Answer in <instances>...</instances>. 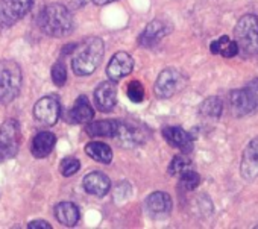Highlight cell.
<instances>
[{
  "label": "cell",
  "instance_id": "obj_1",
  "mask_svg": "<svg viewBox=\"0 0 258 229\" xmlns=\"http://www.w3.org/2000/svg\"><path fill=\"white\" fill-rule=\"evenodd\" d=\"M41 31L53 38H64L72 34L75 22L67 7L61 4H50L44 7L38 16Z\"/></svg>",
  "mask_w": 258,
  "mask_h": 229
},
{
  "label": "cell",
  "instance_id": "obj_2",
  "mask_svg": "<svg viewBox=\"0 0 258 229\" xmlns=\"http://www.w3.org/2000/svg\"><path fill=\"white\" fill-rule=\"evenodd\" d=\"M76 49H78V52L75 53V56L72 59L73 73L76 76H88V74L94 73L100 64L103 52H105L103 41L97 37H91V38H87L81 44V47L76 46Z\"/></svg>",
  "mask_w": 258,
  "mask_h": 229
},
{
  "label": "cell",
  "instance_id": "obj_3",
  "mask_svg": "<svg viewBox=\"0 0 258 229\" xmlns=\"http://www.w3.org/2000/svg\"><path fill=\"white\" fill-rule=\"evenodd\" d=\"M238 52L246 56L258 55V17L253 14L243 16L234 28Z\"/></svg>",
  "mask_w": 258,
  "mask_h": 229
},
{
  "label": "cell",
  "instance_id": "obj_4",
  "mask_svg": "<svg viewBox=\"0 0 258 229\" xmlns=\"http://www.w3.org/2000/svg\"><path fill=\"white\" fill-rule=\"evenodd\" d=\"M231 109L235 117L241 119L258 111V78L252 79L240 90H234L229 94Z\"/></svg>",
  "mask_w": 258,
  "mask_h": 229
},
{
  "label": "cell",
  "instance_id": "obj_5",
  "mask_svg": "<svg viewBox=\"0 0 258 229\" xmlns=\"http://www.w3.org/2000/svg\"><path fill=\"white\" fill-rule=\"evenodd\" d=\"M22 79V68L16 61H0V102L11 103L19 96Z\"/></svg>",
  "mask_w": 258,
  "mask_h": 229
},
{
  "label": "cell",
  "instance_id": "obj_6",
  "mask_svg": "<svg viewBox=\"0 0 258 229\" xmlns=\"http://www.w3.org/2000/svg\"><path fill=\"white\" fill-rule=\"evenodd\" d=\"M22 129L17 120H7L0 126V160H10L19 154Z\"/></svg>",
  "mask_w": 258,
  "mask_h": 229
},
{
  "label": "cell",
  "instance_id": "obj_7",
  "mask_svg": "<svg viewBox=\"0 0 258 229\" xmlns=\"http://www.w3.org/2000/svg\"><path fill=\"white\" fill-rule=\"evenodd\" d=\"M187 84V78L176 68H164L160 74L158 79L155 82L154 91L157 94V97L160 99H169L172 96H175L176 93H179Z\"/></svg>",
  "mask_w": 258,
  "mask_h": 229
},
{
  "label": "cell",
  "instance_id": "obj_8",
  "mask_svg": "<svg viewBox=\"0 0 258 229\" xmlns=\"http://www.w3.org/2000/svg\"><path fill=\"white\" fill-rule=\"evenodd\" d=\"M34 0H0V26L11 28L32 8Z\"/></svg>",
  "mask_w": 258,
  "mask_h": 229
},
{
  "label": "cell",
  "instance_id": "obj_9",
  "mask_svg": "<svg viewBox=\"0 0 258 229\" xmlns=\"http://www.w3.org/2000/svg\"><path fill=\"white\" fill-rule=\"evenodd\" d=\"M59 114H61V106L58 99L53 96H46L40 99L34 106V116L37 122L46 126L55 125L59 119Z\"/></svg>",
  "mask_w": 258,
  "mask_h": 229
},
{
  "label": "cell",
  "instance_id": "obj_10",
  "mask_svg": "<svg viewBox=\"0 0 258 229\" xmlns=\"http://www.w3.org/2000/svg\"><path fill=\"white\" fill-rule=\"evenodd\" d=\"M240 175L247 182H252L258 178V137H255L243 150Z\"/></svg>",
  "mask_w": 258,
  "mask_h": 229
},
{
  "label": "cell",
  "instance_id": "obj_11",
  "mask_svg": "<svg viewBox=\"0 0 258 229\" xmlns=\"http://www.w3.org/2000/svg\"><path fill=\"white\" fill-rule=\"evenodd\" d=\"M170 32H172V25L169 22L157 19L145 28V31L139 37V43L142 47H154Z\"/></svg>",
  "mask_w": 258,
  "mask_h": 229
},
{
  "label": "cell",
  "instance_id": "obj_12",
  "mask_svg": "<svg viewBox=\"0 0 258 229\" xmlns=\"http://www.w3.org/2000/svg\"><path fill=\"white\" fill-rule=\"evenodd\" d=\"M94 100L96 106L102 112H109L114 109V105L117 102V87L115 81H105L99 84V87L94 91Z\"/></svg>",
  "mask_w": 258,
  "mask_h": 229
},
{
  "label": "cell",
  "instance_id": "obj_13",
  "mask_svg": "<svg viewBox=\"0 0 258 229\" xmlns=\"http://www.w3.org/2000/svg\"><path fill=\"white\" fill-rule=\"evenodd\" d=\"M134 68V59L133 56L126 52H118L115 53L106 68V73L111 81H118L124 76H127Z\"/></svg>",
  "mask_w": 258,
  "mask_h": 229
},
{
  "label": "cell",
  "instance_id": "obj_14",
  "mask_svg": "<svg viewBox=\"0 0 258 229\" xmlns=\"http://www.w3.org/2000/svg\"><path fill=\"white\" fill-rule=\"evenodd\" d=\"M163 137L172 146L179 149L182 154H190L193 150L191 135L179 126H167L163 129Z\"/></svg>",
  "mask_w": 258,
  "mask_h": 229
},
{
  "label": "cell",
  "instance_id": "obj_15",
  "mask_svg": "<svg viewBox=\"0 0 258 229\" xmlns=\"http://www.w3.org/2000/svg\"><path fill=\"white\" fill-rule=\"evenodd\" d=\"M82 185H84L87 193H90L93 196H97V197H102V196L108 194V191L111 188V182H109L108 176L105 173H102V172L88 173L84 178Z\"/></svg>",
  "mask_w": 258,
  "mask_h": 229
},
{
  "label": "cell",
  "instance_id": "obj_16",
  "mask_svg": "<svg viewBox=\"0 0 258 229\" xmlns=\"http://www.w3.org/2000/svg\"><path fill=\"white\" fill-rule=\"evenodd\" d=\"M55 144H56V137L52 132L43 131V132H38L34 137L31 150L34 154V157H37V158H46V157L50 155V152L53 150Z\"/></svg>",
  "mask_w": 258,
  "mask_h": 229
},
{
  "label": "cell",
  "instance_id": "obj_17",
  "mask_svg": "<svg viewBox=\"0 0 258 229\" xmlns=\"http://www.w3.org/2000/svg\"><path fill=\"white\" fill-rule=\"evenodd\" d=\"M69 117L72 123H90L94 117V111L88 102V99L85 96L78 97V100L75 102V106L70 109L69 112Z\"/></svg>",
  "mask_w": 258,
  "mask_h": 229
},
{
  "label": "cell",
  "instance_id": "obj_18",
  "mask_svg": "<svg viewBox=\"0 0 258 229\" xmlns=\"http://www.w3.org/2000/svg\"><path fill=\"white\" fill-rule=\"evenodd\" d=\"M146 206L151 214L167 215L172 211V197L164 191H155L146 199Z\"/></svg>",
  "mask_w": 258,
  "mask_h": 229
},
{
  "label": "cell",
  "instance_id": "obj_19",
  "mask_svg": "<svg viewBox=\"0 0 258 229\" xmlns=\"http://www.w3.org/2000/svg\"><path fill=\"white\" fill-rule=\"evenodd\" d=\"M115 137H118L121 144H124V146H136V144L145 141V131L137 129L133 125L118 123V129H117Z\"/></svg>",
  "mask_w": 258,
  "mask_h": 229
},
{
  "label": "cell",
  "instance_id": "obj_20",
  "mask_svg": "<svg viewBox=\"0 0 258 229\" xmlns=\"http://www.w3.org/2000/svg\"><path fill=\"white\" fill-rule=\"evenodd\" d=\"M55 215L64 226H75L79 220V209L72 202H61L55 208Z\"/></svg>",
  "mask_w": 258,
  "mask_h": 229
},
{
  "label": "cell",
  "instance_id": "obj_21",
  "mask_svg": "<svg viewBox=\"0 0 258 229\" xmlns=\"http://www.w3.org/2000/svg\"><path fill=\"white\" fill-rule=\"evenodd\" d=\"M118 129V122L114 120H100L87 125L85 132L90 137H115Z\"/></svg>",
  "mask_w": 258,
  "mask_h": 229
},
{
  "label": "cell",
  "instance_id": "obj_22",
  "mask_svg": "<svg viewBox=\"0 0 258 229\" xmlns=\"http://www.w3.org/2000/svg\"><path fill=\"white\" fill-rule=\"evenodd\" d=\"M85 152L87 155L97 161V163H103V164H109L112 161V150L108 144L105 143H99V141H93L90 144L85 146Z\"/></svg>",
  "mask_w": 258,
  "mask_h": 229
},
{
  "label": "cell",
  "instance_id": "obj_23",
  "mask_svg": "<svg viewBox=\"0 0 258 229\" xmlns=\"http://www.w3.org/2000/svg\"><path fill=\"white\" fill-rule=\"evenodd\" d=\"M222 111H223V102L217 96L205 99L199 108L201 116H204L205 119H219L222 116Z\"/></svg>",
  "mask_w": 258,
  "mask_h": 229
},
{
  "label": "cell",
  "instance_id": "obj_24",
  "mask_svg": "<svg viewBox=\"0 0 258 229\" xmlns=\"http://www.w3.org/2000/svg\"><path fill=\"white\" fill-rule=\"evenodd\" d=\"M190 164H191V161L188 158V154H182L181 152V155H176L172 160V163L169 166V173L173 175V176H179L182 172L190 169Z\"/></svg>",
  "mask_w": 258,
  "mask_h": 229
},
{
  "label": "cell",
  "instance_id": "obj_25",
  "mask_svg": "<svg viewBox=\"0 0 258 229\" xmlns=\"http://www.w3.org/2000/svg\"><path fill=\"white\" fill-rule=\"evenodd\" d=\"M179 179H181V187H182L184 190H187V191H191V190L198 188L199 184H201V176H199V173H196V172L191 170V169H187L185 172H182V173L179 175Z\"/></svg>",
  "mask_w": 258,
  "mask_h": 229
},
{
  "label": "cell",
  "instance_id": "obj_26",
  "mask_svg": "<svg viewBox=\"0 0 258 229\" xmlns=\"http://www.w3.org/2000/svg\"><path fill=\"white\" fill-rule=\"evenodd\" d=\"M127 97L134 103H140L145 99V88L140 81H133L127 85Z\"/></svg>",
  "mask_w": 258,
  "mask_h": 229
},
{
  "label": "cell",
  "instance_id": "obj_27",
  "mask_svg": "<svg viewBox=\"0 0 258 229\" xmlns=\"http://www.w3.org/2000/svg\"><path fill=\"white\" fill-rule=\"evenodd\" d=\"M79 169H81V163L76 158H66V160H62L61 161V167H59L62 176H67V178L75 175V173H78Z\"/></svg>",
  "mask_w": 258,
  "mask_h": 229
},
{
  "label": "cell",
  "instance_id": "obj_28",
  "mask_svg": "<svg viewBox=\"0 0 258 229\" xmlns=\"http://www.w3.org/2000/svg\"><path fill=\"white\" fill-rule=\"evenodd\" d=\"M52 81L56 87H62L67 81V71L62 62H56L52 67Z\"/></svg>",
  "mask_w": 258,
  "mask_h": 229
},
{
  "label": "cell",
  "instance_id": "obj_29",
  "mask_svg": "<svg viewBox=\"0 0 258 229\" xmlns=\"http://www.w3.org/2000/svg\"><path fill=\"white\" fill-rule=\"evenodd\" d=\"M231 40H229V37L228 35H223V37H220L219 40H216V41H213L211 44H210V50H211V53H214V55H222V52L225 50V47L228 46V43H229Z\"/></svg>",
  "mask_w": 258,
  "mask_h": 229
},
{
  "label": "cell",
  "instance_id": "obj_30",
  "mask_svg": "<svg viewBox=\"0 0 258 229\" xmlns=\"http://www.w3.org/2000/svg\"><path fill=\"white\" fill-rule=\"evenodd\" d=\"M237 53H238V46H237V43H235V41H229L228 46L225 47V50L222 52V56H223V58H234V56H237Z\"/></svg>",
  "mask_w": 258,
  "mask_h": 229
},
{
  "label": "cell",
  "instance_id": "obj_31",
  "mask_svg": "<svg viewBox=\"0 0 258 229\" xmlns=\"http://www.w3.org/2000/svg\"><path fill=\"white\" fill-rule=\"evenodd\" d=\"M29 229H52L50 223L44 221V220H34L28 224Z\"/></svg>",
  "mask_w": 258,
  "mask_h": 229
},
{
  "label": "cell",
  "instance_id": "obj_32",
  "mask_svg": "<svg viewBox=\"0 0 258 229\" xmlns=\"http://www.w3.org/2000/svg\"><path fill=\"white\" fill-rule=\"evenodd\" d=\"M66 2H67V5H70L73 8H79V7H84L88 0H66Z\"/></svg>",
  "mask_w": 258,
  "mask_h": 229
},
{
  "label": "cell",
  "instance_id": "obj_33",
  "mask_svg": "<svg viewBox=\"0 0 258 229\" xmlns=\"http://www.w3.org/2000/svg\"><path fill=\"white\" fill-rule=\"evenodd\" d=\"M93 2L96 4V5H108V4H112V2H115V0H93Z\"/></svg>",
  "mask_w": 258,
  "mask_h": 229
}]
</instances>
